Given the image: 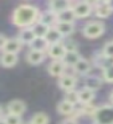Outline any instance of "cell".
Instances as JSON below:
<instances>
[{"label":"cell","mask_w":113,"mask_h":124,"mask_svg":"<svg viewBox=\"0 0 113 124\" xmlns=\"http://www.w3.org/2000/svg\"><path fill=\"white\" fill-rule=\"evenodd\" d=\"M57 19H58V23H73V20L77 17H76L73 9L70 8V9L65 10V11L57 14Z\"/></svg>","instance_id":"cell-22"},{"label":"cell","mask_w":113,"mask_h":124,"mask_svg":"<svg viewBox=\"0 0 113 124\" xmlns=\"http://www.w3.org/2000/svg\"><path fill=\"white\" fill-rule=\"evenodd\" d=\"M31 50H36V51H42V52H47L50 44L45 37H36L31 44L29 45Z\"/></svg>","instance_id":"cell-16"},{"label":"cell","mask_w":113,"mask_h":124,"mask_svg":"<svg viewBox=\"0 0 113 124\" xmlns=\"http://www.w3.org/2000/svg\"><path fill=\"white\" fill-rule=\"evenodd\" d=\"M102 78L106 82L113 83V63L109 65L108 67H106L105 70H102Z\"/></svg>","instance_id":"cell-28"},{"label":"cell","mask_w":113,"mask_h":124,"mask_svg":"<svg viewBox=\"0 0 113 124\" xmlns=\"http://www.w3.org/2000/svg\"><path fill=\"white\" fill-rule=\"evenodd\" d=\"M102 86V78L97 77V76H87L85 78V87L92 91H97L98 88H101Z\"/></svg>","instance_id":"cell-18"},{"label":"cell","mask_w":113,"mask_h":124,"mask_svg":"<svg viewBox=\"0 0 113 124\" xmlns=\"http://www.w3.org/2000/svg\"><path fill=\"white\" fill-rule=\"evenodd\" d=\"M46 52H42V51H36V50H30L27 52V62L31 65H39L45 60Z\"/></svg>","instance_id":"cell-14"},{"label":"cell","mask_w":113,"mask_h":124,"mask_svg":"<svg viewBox=\"0 0 113 124\" xmlns=\"http://www.w3.org/2000/svg\"><path fill=\"white\" fill-rule=\"evenodd\" d=\"M4 118H5L6 124H23L21 116H15V114H10V113H8Z\"/></svg>","instance_id":"cell-29"},{"label":"cell","mask_w":113,"mask_h":124,"mask_svg":"<svg viewBox=\"0 0 113 124\" xmlns=\"http://www.w3.org/2000/svg\"><path fill=\"white\" fill-rule=\"evenodd\" d=\"M35 39H36V35L34 32V29L32 27H25V29L20 30V32H19V40L21 41L23 44L30 45Z\"/></svg>","instance_id":"cell-13"},{"label":"cell","mask_w":113,"mask_h":124,"mask_svg":"<svg viewBox=\"0 0 113 124\" xmlns=\"http://www.w3.org/2000/svg\"><path fill=\"white\" fill-rule=\"evenodd\" d=\"M26 109V104L20 101V99H14L8 104V113L10 114H15V116H21Z\"/></svg>","instance_id":"cell-11"},{"label":"cell","mask_w":113,"mask_h":124,"mask_svg":"<svg viewBox=\"0 0 113 124\" xmlns=\"http://www.w3.org/2000/svg\"><path fill=\"white\" fill-rule=\"evenodd\" d=\"M102 52H103L107 57L113 60V41H108L105 44L103 48H102Z\"/></svg>","instance_id":"cell-30"},{"label":"cell","mask_w":113,"mask_h":124,"mask_svg":"<svg viewBox=\"0 0 113 124\" xmlns=\"http://www.w3.org/2000/svg\"><path fill=\"white\" fill-rule=\"evenodd\" d=\"M31 122L34 124H47L48 123V117L44 112H37V113H35V114L32 116Z\"/></svg>","instance_id":"cell-27"},{"label":"cell","mask_w":113,"mask_h":124,"mask_svg":"<svg viewBox=\"0 0 113 124\" xmlns=\"http://www.w3.org/2000/svg\"><path fill=\"white\" fill-rule=\"evenodd\" d=\"M57 110H58V113H61V114H64V116H70V114H72V113H73L75 106L72 104V103L67 102L66 99H64V101H61L58 103Z\"/></svg>","instance_id":"cell-23"},{"label":"cell","mask_w":113,"mask_h":124,"mask_svg":"<svg viewBox=\"0 0 113 124\" xmlns=\"http://www.w3.org/2000/svg\"><path fill=\"white\" fill-rule=\"evenodd\" d=\"M112 11H113V9H112L109 1H99V3H97L96 6H95V13H96V15H97L98 17H101V19L108 17Z\"/></svg>","instance_id":"cell-10"},{"label":"cell","mask_w":113,"mask_h":124,"mask_svg":"<svg viewBox=\"0 0 113 124\" xmlns=\"http://www.w3.org/2000/svg\"><path fill=\"white\" fill-rule=\"evenodd\" d=\"M32 29H34V32H35L36 37H45L50 27H48L47 25L42 24L41 21H37V23L32 26Z\"/></svg>","instance_id":"cell-25"},{"label":"cell","mask_w":113,"mask_h":124,"mask_svg":"<svg viewBox=\"0 0 113 124\" xmlns=\"http://www.w3.org/2000/svg\"><path fill=\"white\" fill-rule=\"evenodd\" d=\"M109 99H111V102H112V104H113V91L111 92V94H109Z\"/></svg>","instance_id":"cell-35"},{"label":"cell","mask_w":113,"mask_h":124,"mask_svg":"<svg viewBox=\"0 0 113 124\" xmlns=\"http://www.w3.org/2000/svg\"><path fill=\"white\" fill-rule=\"evenodd\" d=\"M0 124H6V122H5V118H4V117H1V119H0Z\"/></svg>","instance_id":"cell-34"},{"label":"cell","mask_w":113,"mask_h":124,"mask_svg":"<svg viewBox=\"0 0 113 124\" xmlns=\"http://www.w3.org/2000/svg\"><path fill=\"white\" fill-rule=\"evenodd\" d=\"M67 66L65 65V62L62 60H54L51 63L48 65L47 70H48V73L54 77H61L62 75H65Z\"/></svg>","instance_id":"cell-4"},{"label":"cell","mask_w":113,"mask_h":124,"mask_svg":"<svg viewBox=\"0 0 113 124\" xmlns=\"http://www.w3.org/2000/svg\"><path fill=\"white\" fill-rule=\"evenodd\" d=\"M66 48L64 46V42H58V44H52V45H50L48 47V51H47V54L51 58H54V60H62L66 55Z\"/></svg>","instance_id":"cell-6"},{"label":"cell","mask_w":113,"mask_h":124,"mask_svg":"<svg viewBox=\"0 0 113 124\" xmlns=\"http://www.w3.org/2000/svg\"><path fill=\"white\" fill-rule=\"evenodd\" d=\"M48 8L50 10H52L54 13L56 14H60L65 11V10L72 8V5H71L70 1H66V0H52V1L48 3Z\"/></svg>","instance_id":"cell-12"},{"label":"cell","mask_w":113,"mask_h":124,"mask_svg":"<svg viewBox=\"0 0 113 124\" xmlns=\"http://www.w3.org/2000/svg\"><path fill=\"white\" fill-rule=\"evenodd\" d=\"M40 10L34 6V5H30V4H23V5H19L13 13L11 20L13 23L21 27H32L40 19Z\"/></svg>","instance_id":"cell-1"},{"label":"cell","mask_w":113,"mask_h":124,"mask_svg":"<svg viewBox=\"0 0 113 124\" xmlns=\"http://www.w3.org/2000/svg\"><path fill=\"white\" fill-rule=\"evenodd\" d=\"M61 124H78L76 118H66L61 122Z\"/></svg>","instance_id":"cell-32"},{"label":"cell","mask_w":113,"mask_h":124,"mask_svg":"<svg viewBox=\"0 0 113 124\" xmlns=\"http://www.w3.org/2000/svg\"><path fill=\"white\" fill-rule=\"evenodd\" d=\"M76 83H77V81H76V77L73 75L65 73V75H62L58 78V86H60V88H62L66 92L73 89Z\"/></svg>","instance_id":"cell-7"},{"label":"cell","mask_w":113,"mask_h":124,"mask_svg":"<svg viewBox=\"0 0 113 124\" xmlns=\"http://www.w3.org/2000/svg\"><path fill=\"white\" fill-rule=\"evenodd\" d=\"M6 41H8V37H6L4 34H1V36H0V47H3V46L5 45Z\"/></svg>","instance_id":"cell-33"},{"label":"cell","mask_w":113,"mask_h":124,"mask_svg":"<svg viewBox=\"0 0 113 124\" xmlns=\"http://www.w3.org/2000/svg\"><path fill=\"white\" fill-rule=\"evenodd\" d=\"M73 70H75L76 73H78V75H86V73H88L89 70H91V63H89V61H87L86 58L81 57V60L75 65Z\"/></svg>","instance_id":"cell-21"},{"label":"cell","mask_w":113,"mask_h":124,"mask_svg":"<svg viewBox=\"0 0 113 124\" xmlns=\"http://www.w3.org/2000/svg\"><path fill=\"white\" fill-rule=\"evenodd\" d=\"M56 29L62 34V36H68L73 32L75 25H73V23H57Z\"/></svg>","instance_id":"cell-24"},{"label":"cell","mask_w":113,"mask_h":124,"mask_svg":"<svg viewBox=\"0 0 113 124\" xmlns=\"http://www.w3.org/2000/svg\"><path fill=\"white\" fill-rule=\"evenodd\" d=\"M78 93H80V103H82L83 106H88L95 98V91L88 89L86 87L80 89Z\"/></svg>","instance_id":"cell-17"},{"label":"cell","mask_w":113,"mask_h":124,"mask_svg":"<svg viewBox=\"0 0 113 124\" xmlns=\"http://www.w3.org/2000/svg\"><path fill=\"white\" fill-rule=\"evenodd\" d=\"M62 42H64V46H65L67 52H70V51H77L76 41H73V40H66V41H62Z\"/></svg>","instance_id":"cell-31"},{"label":"cell","mask_w":113,"mask_h":124,"mask_svg":"<svg viewBox=\"0 0 113 124\" xmlns=\"http://www.w3.org/2000/svg\"><path fill=\"white\" fill-rule=\"evenodd\" d=\"M17 62V54L1 52V65L4 67H13Z\"/></svg>","instance_id":"cell-20"},{"label":"cell","mask_w":113,"mask_h":124,"mask_svg":"<svg viewBox=\"0 0 113 124\" xmlns=\"http://www.w3.org/2000/svg\"><path fill=\"white\" fill-rule=\"evenodd\" d=\"M65 99L70 103H72L73 106H76L77 103H80V93H78V91H76V89L67 91L66 96H65Z\"/></svg>","instance_id":"cell-26"},{"label":"cell","mask_w":113,"mask_h":124,"mask_svg":"<svg viewBox=\"0 0 113 124\" xmlns=\"http://www.w3.org/2000/svg\"><path fill=\"white\" fill-rule=\"evenodd\" d=\"M72 9L76 14V17H86L93 10L92 9V4L88 1H78L72 6Z\"/></svg>","instance_id":"cell-5"},{"label":"cell","mask_w":113,"mask_h":124,"mask_svg":"<svg viewBox=\"0 0 113 124\" xmlns=\"http://www.w3.org/2000/svg\"><path fill=\"white\" fill-rule=\"evenodd\" d=\"M26 124H34V123H32V122H31V120H30V122H27V123H26Z\"/></svg>","instance_id":"cell-36"},{"label":"cell","mask_w":113,"mask_h":124,"mask_svg":"<svg viewBox=\"0 0 113 124\" xmlns=\"http://www.w3.org/2000/svg\"><path fill=\"white\" fill-rule=\"evenodd\" d=\"M83 35L87 39H97L105 31V24L98 20L95 21H88L85 26H83Z\"/></svg>","instance_id":"cell-3"},{"label":"cell","mask_w":113,"mask_h":124,"mask_svg":"<svg viewBox=\"0 0 113 124\" xmlns=\"http://www.w3.org/2000/svg\"><path fill=\"white\" fill-rule=\"evenodd\" d=\"M23 47V42L19 40V37L14 39H8L5 45L1 47V52H11V54H17Z\"/></svg>","instance_id":"cell-8"},{"label":"cell","mask_w":113,"mask_h":124,"mask_svg":"<svg viewBox=\"0 0 113 124\" xmlns=\"http://www.w3.org/2000/svg\"><path fill=\"white\" fill-rule=\"evenodd\" d=\"M45 39L48 41V44L50 45H52V44H58V42H62V34L60 32V31L56 29V26L54 27H50L48 31H47V34L45 36Z\"/></svg>","instance_id":"cell-15"},{"label":"cell","mask_w":113,"mask_h":124,"mask_svg":"<svg viewBox=\"0 0 113 124\" xmlns=\"http://www.w3.org/2000/svg\"><path fill=\"white\" fill-rule=\"evenodd\" d=\"M39 21H41L42 24L47 25L48 27H54L57 25L58 19H57V14L54 13L52 10H46V11L40 14V19Z\"/></svg>","instance_id":"cell-9"},{"label":"cell","mask_w":113,"mask_h":124,"mask_svg":"<svg viewBox=\"0 0 113 124\" xmlns=\"http://www.w3.org/2000/svg\"><path fill=\"white\" fill-rule=\"evenodd\" d=\"M81 60V56L78 54V51H70L66 52L65 57L62 58V61L65 62V65L67 67H75V65Z\"/></svg>","instance_id":"cell-19"},{"label":"cell","mask_w":113,"mask_h":124,"mask_svg":"<svg viewBox=\"0 0 113 124\" xmlns=\"http://www.w3.org/2000/svg\"><path fill=\"white\" fill-rule=\"evenodd\" d=\"M93 119L96 124H113V104L97 108Z\"/></svg>","instance_id":"cell-2"}]
</instances>
